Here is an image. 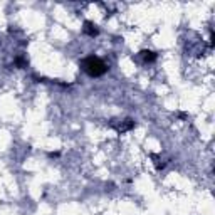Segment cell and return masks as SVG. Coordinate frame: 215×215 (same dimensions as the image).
<instances>
[{
    "instance_id": "3",
    "label": "cell",
    "mask_w": 215,
    "mask_h": 215,
    "mask_svg": "<svg viewBox=\"0 0 215 215\" xmlns=\"http://www.w3.org/2000/svg\"><path fill=\"white\" fill-rule=\"evenodd\" d=\"M141 56H143L145 62H153V61L156 59V54L151 52V51H143V52H141Z\"/></svg>"
},
{
    "instance_id": "2",
    "label": "cell",
    "mask_w": 215,
    "mask_h": 215,
    "mask_svg": "<svg viewBox=\"0 0 215 215\" xmlns=\"http://www.w3.org/2000/svg\"><path fill=\"white\" fill-rule=\"evenodd\" d=\"M84 32H86L89 37H96V36H98V29H96V25L91 24V22H86V24H84Z\"/></svg>"
},
{
    "instance_id": "1",
    "label": "cell",
    "mask_w": 215,
    "mask_h": 215,
    "mask_svg": "<svg viewBox=\"0 0 215 215\" xmlns=\"http://www.w3.org/2000/svg\"><path fill=\"white\" fill-rule=\"evenodd\" d=\"M82 69L87 72L89 76L93 78H98V76H103L104 72L108 71V66L103 62L99 57H94V56H89L82 61Z\"/></svg>"
}]
</instances>
